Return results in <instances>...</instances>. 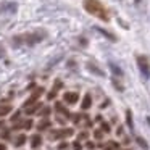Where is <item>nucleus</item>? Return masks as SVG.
Returning a JSON list of instances; mask_svg holds the SVG:
<instances>
[{
	"label": "nucleus",
	"mask_w": 150,
	"mask_h": 150,
	"mask_svg": "<svg viewBox=\"0 0 150 150\" xmlns=\"http://www.w3.org/2000/svg\"><path fill=\"white\" fill-rule=\"evenodd\" d=\"M82 7H84V10L87 11V13L94 15V16H97L98 20L102 21H108V15L107 11H105L103 5L98 2V0H84V4H82Z\"/></svg>",
	"instance_id": "obj_1"
},
{
	"label": "nucleus",
	"mask_w": 150,
	"mask_h": 150,
	"mask_svg": "<svg viewBox=\"0 0 150 150\" xmlns=\"http://www.w3.org/2000/svg\"><path fill=\"white\" fill-rule=\"evenodd\" d=\"M137 63H139L140 73H142L145 78H149V76H150V66H149V62H147V58H144V57H139V58H137Z\"/></svg>",
	"instance_id": "obj_2"
},
{
	"label": "nucleus",
	"mask_w": 150,
	"mask_h": 150,
	"mask_svg": "<svg viewBox=\"0 0 150 150\" xmlns=\"http://www.w3.org/2000/svg\"><path fill=\"white\" fill-rule=\"evenodd\" d=\"M42 92H44V89H42V87L36 89V91L33 92V95H31V97L28 98L26 102H24V108H26V107H31V105H33V103H36V100H37V98L40 97V95H42Z\"/></svg>",
	"instance_id": "obj_3"
},
{
	"label": "nucleus",
	"mask_w": 150,
	"mask_h": 150,
	"mask_svg": "<svg viewBox=\"0 0 150 150\" xmlns=\"http://www.w3.org/2000/svg\"><path fill=\"white\" fill-rule=\"evenodd\" d=\"M23 39H24V44H26V45H34V44L42 40L39 34H26V36H23Z\"/></svg>",
	"instance_id": "obj_4"
},
{
	"label": "nucleus",
	"mask_w": 150,
	"mask_h": 150,
	"mask_svg": "<svg viewBox=\"0 0 150 150\" xmlns=\"http://www.w3.org/2000/svg\"><path fill=\"white\" fill-rule=\"evenodd\" d=\"M63 98H65L66 103L73 105V103H76V102L79 100V94H78V92H65Z\"/></svg>",
	"instance_id": "obj_5"
},
{
	"label": "nucleus",
	"mask_w": 150,
	"mask_h": 150,
	"mask_svg": "<svg viewBox=\"0 0 150 150\" xmlns=\"http://www.w3.org/2000/svg\"><path fill=\"white\" fill-rule=\"evenodd\" d=\"M91 105H92V97H91V94H86L84 98H82L81 108H82V110H89V108H91Z\"/></svg>",
	"instance_id": "obj_6"
},
{
	"label": "nucleus",
	"mask_w": 150,
	"mask_h": 150,
	"mask_svg": "<svg viewBox=\"0 0 150 150\" xmlns=\"http://www.w3.org/2000/svg\"><path fill=\"white\" fill-rule=\"evenodd\" d=\"M8 10V13H15L18 10V5L16 4H5L4 7H0V11H5Z\"/></svg>",
	"instance_id": "obj_7"
},
{
	"label": "nucleus",
	"mask_w": 150,
	"mask_h": 150,
	"mask_svg": "<svg viewBox=\"0 0 150 150\" xmlns=\"http://www.w3.org/2000/svg\"><path fill=\"white\" fill-rule=\"evenodd\" d=\"M42 144V139H40L39 134H36V136H33V139H31V147L33 149H37V147Z\"/></svg>",
	"instance_id": "obj_8"
},
{
	"label": "nucleus",
	"mask_w": 150,
	"mask_h": 150,
	"mask_svg": "<svg viewBox=\"0 0 150 150\" xmlns=\"http://www.w3.org/2000/svg\"><path fill=\"white\" fill-rule=\"evenodd\" d=\"M87 69H89V71H92V73H95L97 76H103V71H102V69H98L95 65H91V63H89V65H87Z\"/></svg>",
	"instance_id": "obj_9"
},
{
	"label": "nucleus",
	"mask_w": 150,
	"mask_h": 150,
	"mask_svg": "<svg viewBox=\"0 0 150 150\" xmlns=\"http://www.w3.org/2000/svg\"><path fill=\"white\" fill-rule=\"evenodd\" d=\"M21 44H24V39H23V37H20V36H15L13 39H11V45H15V47H20Z\"/></svg>",
	"instance_id": "obj_10"
},
{
	"label": "nucleus",
	"mask_w": 150,
	"mask_h": 150,
	"mask_svg": "<svg viewBox=\"0 0 150 150\" xmlns=\"http://www.w3.org/2000/svg\"><path fill=\"white\" fill-rule=\"evenodd\" d=\"M11 111V105H2L0 107V116H5Z\"/></svg>",
	"instance_id": "obj_11"
},
{
	"label": "nucleus",
	"mask_w": 150,
	"mask_h": 150,
	"mask_svg": "<svg viewBox=\"0 0 150 150\" xmlns=\"http://www.w3.org/2000/svg\"><path fill=\"white\" fill-rule=\"evenodd\" d=\"M126 123L127 126H129V129H132L134 127V123H132V113H131V110L126 111Z\"/></svg>",
	"instance_id": "obj_12"
},
{
	"label": "nucleus",
	"mask_w": 150,
	"mask_h": 150,
	"mask_svg": "<svg viewBox=\"0 0 150 150\" xmlns=\"http://www.w3.org/2000/svg\"><path fill=\"white\" fill-rule=\"evenodd\" d=\"M50 124H52V123H50L49 120H44V121H40V123L37 124V129L44 131V129H47V127H50Z\"/></svg>",
	"instance_id": "obj_13"
},
{
	"label": "nucleus",
	"mask_w": 150,
	"mask_h": 150,
	"mask_svg": "<svg viewBox=\"0 0 150 150\" xmlns=\"http://www.w3.org/2000/svg\"><path fill=\"white\" fill-rule=\"evenodd\" d=\"M40 107H42L40 103H36L34 107H28V108H26V113H28V115H33V113H36V111L39 110Z\"/></svg>",
	"instance_id": "obj_14"
},
{
	"label": "nucleus",
	"mask_w": 150,
	"mask_h": 150,
	"mask_svg": "<svg viewBox=\"0 0 150 150\" xmlns=\"http://www.w3.org/2000/svg\"><path fill=\"white\" fill-rule=\"evenodd\" d=\"M110 69H111V71H113L116 76H123V71H121V68H118L115 63H110Z\"/></svg>",
	"instance_id": "obj_15"
},
{
	"label": "nucleus",
	"mask_w": 150,
	"mask_h": 150,
	"mask_svg": "<svg viewBox=\"0 0 150 150\" xmlns=\"http://www.w3.org/2000/svg\"><path fill=\"white\" fill-rule=\"evenodd\" d=\"M136 142L140 145V149H144V150H149V145H147V142L142 139V137H136Z\"/></svg>",
	"instance_id": "obj_16"
},
{
	"label": "nucleus",
	"mask_w": 150,
	"mask_h": 150,
	"mask_svg": "<svg viewBox=\"0 0 150 150\" xmlns=\"http://www.w3.org/2000/svg\"><path fill=\"white\" fill-rule=\"evenodd\" d=\"M95 31H98V33H100V34H103V36H105V37H108V39H110V40H116V39H115V36H113V34L107 33V31L100 29V28H95Z\"/></svg>",
	"instance_id": "obj_17"
},
{
	"label": "nucleus",
	"mask_w": 150,
	"mask_h": 150,
	"mask_svg": "<svg viewBox=\"0 0 150 150\" xmlns=\"http://www.w3.org/2000/svg\"><path fill=\"white\" fill-rule=\"evenodd\" d=\"M74 134V131L73 129H63V131H60V137H69V136H73Z\"/></svg>",
	"instance_id": "obj_18"
},
{
	"label": "nucleus",
	"mask_w": 150,
	"mask_h": 150,
	"mask_svg": "<svg viewBox=\"0 0 150 150\" xmlns=\"http://www.w3.org/2000/svg\"><path fill=\"white\" fill-rule=\"evenodd\" d=\"M24 142H26V134H21V136H18V139H16V147H21Z\"/></svg>",
	"instance_id": "obj_19"
},
{
	"label": "nucleus",
	"mask_w": 150,
	"mask_h": 150,
	"mask_svg": "<svg viewBox=\"0 0 150 150\" xmlns=\"http://www.w3.org/2000/svg\"><path fill=\"white\" fill-rule=\"evenodd\" d=\"M100 129L103 131V132H107V134L111 131V129H110V124H108V123H103V121H102V124H100Z\"/></svg>",
	"instance_id": "obj_20"
},
{
	"label": "nucleus",
	"mask_w": 150,
	"mask_h": 150,
	"mask_svg": "<svg viewBox=\"0 0 150 150\" xmlns=\"http://www.w3.org/2000/svg\"><path fill=\"white\" fill-rule=\"evenodd\" d=\"M94 137H95V139H98V140H100L102 137H103V131H102V129L94 131Z\"/></svg>",
	"instance_id": "obj_21"
},
{
	"label": "nucleus",
	"mask_w": 150,
	"mask_h": 150,
	"mask_svg": "<svg viewBox=\"0 0 150 150\" xmlns=\"http://www.w3.org/2000/svg\"><path fill=\"white\" fill-rule=\"evenodd\" d=\"M31 126H33V121H31V120H26V121H23V127H24V129H29Z\"/></svg>",
	"instance_id": "obj_22"
},
{
	"label": "nucleus",
	"mask_w": 150,
	"mask_h": 150,
	"mask_svg": "<svg viewBox=\"0 0 150 150\" xmlns=\"http://www.w3.org/2000/svg\"><path fill=\"white\" fill-rule=\"evenodd\" d=\"M73 149H74V150H81L82 149V145L79 144V140H76V142L73 144Z\"/></svg>",
	"instance_id": "obj_23"
},
{
	"label": "nucleus",
	"mask_w": 150,
	"mask_h": 150,
	"mask_svg": "<svg viewBox=\"0 0 150 150\" xmlns=\"http://www.w3.org/2000/svg\"><path fill=\"white\" fill-rule=\"evenodd\" d=\"M49 113H50V108H49V107H47V108H44V110L40 111V115H42V116H47Z\"/></svg>",
	"instance_id": "obj_24"
},
{
	"label": "nucleus",
	"mask_w": 150,
	"mask_h": 150,
	"mask_svg": "<svg viewBox=\"0 0 150 150\" xmlns=\"http://www.w3.org/2000/svg\"><path fill=\"white\" fill-rule=\"evenodd\" d=\"M86 147H87L89 150H92V149H95V144H94V142H91V140H89V142L86 144Z\"/></svg>",
	"instance_id": "obj_25"
},
{
	"label": "nucleus",
	"mask_w": 150,
	"mask_h": 150,
	"mask_svg": "<svg viewBox=\"0 0 150 150\" xmlns=\"http://www.w3.org/2000/svg\"><path fill=\"white\" fill-rule=\"evenodd\" d=\"M18 120H20V111H16V113L11 116V121H18Z\"/></svg>",
	"instance_id": "obj_26"
},
{
	"label": "nucleus",
	"mask_w": 150,
	"mask_h": 150,
	"mask_svg": "<svg viewBox=\"0 0 150 150\" xmlns=\"http://www.w3.org/2000/svg\"><path fill=\"white\" fill-rule=\"evenodd\" d=\"M55 95H57V91H52L47 97H49V100H52V98H55Z\"/></svg>",
	"instance_id": "obj_27"
},
{
	"label": "nucleus",
	"mask_w": 150,
	"mask_h": 150,
	"mask_svg": "<svg viewBox=\"0 0 150 150\" xmlns=\"http://www.w3.org/2000/svg\"><path fill=\"white\" fill-rule=\"evenodd\" d=\"M66 147H68V144H66V142H62V144L58 145V150H65Z\"/></svg>",
	"instance_id": "obj_28"
},
{
	"label": "nucleus",
	"mask_w": 150,
	"mask_h": 150,
	"mask_svg": "<svg viewBox=\"0 0 150 150\" xmlns=\"http://www.w3.org/2000/svg\"><path fill=\"white\" fill-rule=\"evenodd\" d=\"M110 145H111V147H113V149H115V150H118V149H120V144H116V142H113V140H111V142H110Z\"/></svg>",
	"instance_id": "obj_29"
},
{
	"label": "nucleus",
	"mask_w": 150,
	"mask_h": 150,
	"mask_svg": "<svg viewBox=\"0 0 150 150\" xmlns=\"http://www.w3.org/2000/svg\"><path fill=\"white\" fill-rule=\"evenodd\" d=\"M87 137V132H81L79 134V137H78V140H81V139H86Z\"/></svg>",
	"instance_id": "obj_30"
},
{
	"label": "nucleus",
	"mask_w": 150,
	"mask_h": 150,
	"mask_svg": "<svg viewBox=\"0 0 150 150\" xmlns=\"http://www.w3.org/2000/svg\"><path fill=\"white\" fill-rule=\"evenodd\" d=\"M4 55H5V50H4V47L0 45V58H2V57H4Z\"/></svg>",
	"instance_id": "obj_31"
},
{
	"label": "nucleus",
	"mask_w": 150,
	"mask_h": 150,
	"mask_svg": "<svg viewBox=\"0 0 150 150\" xmlns=\"http://www.w3.org/2000/svg\"><path fill=\"white\" fill-rule=\"evenodd\" d=\"M116 134H118V136H121V134H123V127H118V129H116Z\"/></svg>",
	"instance_id": "obj_32"
},
{
	"label": "nucleus",
	"mask_w": 150,
	"mask_h": 150,
	"mask_svg": "<svg viewBox=\"0 0 150 150\" xmlns=\"http://www.w3.org/2000/svg\"><path fill=\"white\" fill-rule=\"evenodd\" d=\"M0 150H7V145L5 144H0Z\"/></svg>",
	"instance_id": "obj_33"
},
{
	"label": "nucleus",
	"mask_w": 150,
	"mask_h": 150,
	"mask_svg": "<svg viewBox=\"0 0 150 150\" xmlns=\"http://www.w3.org/2000/svg\"><path fill=\"white\" fill-rule=\"evenodd\" d=\"M103 150H115V149H113V147L110 145V147H103Z\"/></svg>",
	"instance_id": "obj_34"
},
{
	"label": "nucleus",
	"mask_w": 150,
	"mask_h": 150,
	"mask_svg": "<svg viewBox=\"0 0 150 150\" xmlns=\"http://www.w3.org/2000/svg\"><path fill=\"white\" fill-rule=\"evenodd\" d=\"M147 123H149V124H150V116H149V118H147Z\"/></svg>",
	"instance_id": "obj_35"
}]
</instances>
